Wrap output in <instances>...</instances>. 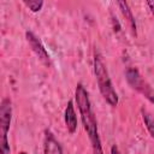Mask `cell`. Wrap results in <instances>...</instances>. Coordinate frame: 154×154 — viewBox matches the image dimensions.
<instances>
[{
	"label": "cell",
	"mask_w": 154,
	"mask_h": 154,
	"mask_svg": "<svg viewBox=\"0 0 154 154\" xmlns=\"http://www.w3.org/2000/svg\"><path fill=\"white\" fill-rule=\"evenodd\" d=\"M25 38H26L29 46L31 47L32 52L38 57V59H40L42 63H45L46 65H48L49 61H51L49 54H48L47 49L45 48L43 43L41 42V40H40L32 31H26V32H25Z\"/></svg>",
	"instance_id": "5b68a950"
},
{
	"label": "cell",
	"mask_w": 154,
	"mask_h": 154,
	"mask_svg": "<svg viewBox=\"0 0 154 154\" xmlns=\"http://www.w3.org/2000/svg\"><path fill=\"white\" fill-rule=\"evenodd\" d=\"M117 5L119 6V8H120L123 16L125 17V19H128V22H129V24H130V26H131L132 32L136 35V22H135V17H134V14H132V11H131L130 7H129V4H128L126 1H118Z\"/></svg>",
	"instance_id": "ba28073f"
},
{
	"label": "cell",
	"mask_w": 154,
	"mask_h": 154,
	"mask_svg": "<svg viewBox=\"0 0 154 154\" xmlns=\"http://www.w3.org/2000/svg\"><path fill=\"white\" fill-rule=\"evenodd\" d=\"M18 154H28V153H25V152H19Z\"/></svg>",
	"instance_id": "4fadbf2b"
},
{
	"label": "cell",
	"mask_w": 154,
	"mask_h": 154,
	"mask_svg": "<svg viewBox=\"0 0 154 154\" xmlns=\"http://www.w3.org/2000/svg\"><path fill=\"white\" fill-rule=\"evenodd\" d=\"M125 77L128 81V84L140 94H142L146 99H148L150 102L154 103V89L150 87V84L141 76L138 70L136 67H128L125 71Z\"/></svg>",
	"instance_id": "277c9868"
},
{
	"label": "cell",
	"mask_w": 154,
	"mask_h": 154,
	"mask_svg": "<svg viewBox=\"0 0 154 154\" xmlns=\"http://www.w3.org/2000/svg\"><path fill=\"white\" fill-rule=\"evenodd\" d=\"M12 119V102L5 97L0 105V154H10V143L7 134Z\"/></svg>",
	"instance_id": "3957f363"
},
{
	"label": "cell",
	"mask_w": 154,
	"mask_h": 154,
	"mask_svg": "<svg viewBox=\"0 0 154 154\" xmlns=\"http://www.w3.org/2000/svg\"><path fill=\"white\" fill-rule=\"evenodd\" d=\"M43 154H64L63 148L58 140L54 137V135L49 131H45V137H43Z\"/></svg>",
	"instance_id": "8992f818"
},
{
	"label": "cell",
	"mask_w": 154,
	"mask_h": 154,
	"mask_svg": "<svg viewBox=\"0 0 154 154\" xmlns=\"http://www.w3.org/2000/svg\"><path fill=\"white\" fill-rule=\"evenodd\" d=\"M93 67H94V75L99 85V90L105 99V101L112 106L116 107L118 105V94L113 87V83L109 78L107 67L102 60L101 54L97 49L94 51V59H93Z\"/></svg>",
	"instance_id": "7a4b0ae2"
},
{
	"label": "cell",
	"mask_w": 154,
	"mask_h": 154,
	"mask_svg": "<svg viewBox=\"0 0 154 154\" xmlns=\"http://www.w3.org/2000/svg\"><path fill=\"white\" fill-rule=\"evenodd\" d=\"M147 6L149 7V10H150L152 14L154 16V1H147Z\"/></svg>",
	"instance_id": "7c38bea8"
},
{
	"label": "cell",
	"mask_w": 154,
	"mask_h": 154,
	"mask_svg": "<svg viewBox=\"0 0 154 154\" xmlns=\"http://www.w3.org/2000/svg\"><path fill=\"white\" fill-rule=\"evenodd\" d=\"M23 4L31 11V12H38L42 6H43V1L42 0H24Z\"/></svg>",
	"instance_id": "30bf717a"
},
{
	"label": "cell",
	"mask_w": 154,
	"mask_h": 154,
	"mask_svg": "<svg viewBox=\"0 0 154 154\" xmlns=\"http://www.w3.org/2000/svg\"><path fill=\"white\" fill-rule=\"evenodd\" d=\"M64 120H65V125H66L67 131L70 134H75L77 130V116H76L72 101H69L66 105L65 113H64Z\"/></svg>",
	"instance_id": "52a82bcc"
},
{
	"label": "cell",
	"mask_w": 154,
	"mask_h": 154,
	"mask_svg": "<svg viewBox=\"0 0 154 154\" xmlns=\"http://www.w3.org/2000/svg\"><path fill=\"white\" fill-rule=\"evenodd\" d=\"M75 99H76V103H77V107H78V111L81 114V119H82L84 130H85V132L89 137V141L91 143L93 153L94 154H103L101 140H100L99 130H97V123H96L94 111L91 108L89 94L82 83H78L76 85Z\"/></svg>",
	"instance_id": "6da1fadb"
},
{
	"label": "cell",
	"mask_w": 154,
	"mask_h": 154,
	"mask_svg": "<svg viewBox=\"0 0 154 154\" xmlns=\"http://www.w3.org/2000/svg\"><path fill=\"white\" fill-rule=\"evenodd\" d=\"M111 154H122V153H120V150L118 149V147H117L116 144H113V146L111 147Z\"/></svg>",
	"instance_id": "8fae6325"
},
{
	"label": "cell",
	"mask_w": 154,
	"mask_h": 154,
	"mask_svg": "<svg viewBox=\"0 0 154 154\" xmlns=\"http://www.w3.org/2000/svg\"><path fill=\"white\" fill-rule=\"evenodd\" d=\"M141 114H142V119H143V123L146 125V129L148 130L149 135L154 138V118L152 117V114L149 112H147L144 108L141 109Z\"/></svg>",
	"instance_id": "9c48e42d"
}]
</instances>
